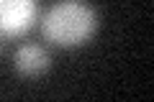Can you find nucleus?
<instances>
[{"label": "nucleus", "mask_w": 154, "mask_h": 102, "mask_svg": "<svg viewBox=\"0 0 154 102\" xmlns=\"http://www.w3.org/2000/svg\"><path fill=\"white\" fill-rule=\"evenodd\" d=\"M98 31V13L88 0H57L41 18V33L62 48L82 46Z\"/></svg>", "instance_id": "1"}, {"label": "nucleus", "mask_w": 154, "mask_h": 102, "mask_svg": "<svg viewBox=\"0 0 154 102\" xmlns=\"http://www.w3.org/2000/svg\"><path fill=\"white\" fill-rule=\"evenodd\" d=\"M38 0H0V36L13 38L33 26Z\"/></svg>", "instance_id": "2"}, {"label": "nucleus", "mask_w": 154, "mask_h": 102, "mask_svg": "<svg viewBox=\"0 0 154 102\" xmlns=\"http://www.w3.org/2000/svg\"><path fill=\"white\" fill-rule=\"evenodd\" d=\"M51 66V56L38 43H23L13 54V69L21 77H41Z\"/></svg>", "instance_id": "3"}, {"label": "nucleus", "mask_w": 154, "mask_h": 102, "mask_svg": "<svg viewBox=\"0 0 154 102\" xmlns=\"http://www.w3.org/2000/svg\"><path fill=\"white\" fill-rule=\"evenodd\" d=\"M3 41H5V38L0 36V54H3V46H5V43H3Z\"/></svg>", "instance_id": "4"}]
</instances>
